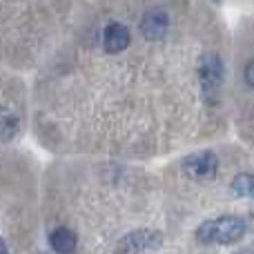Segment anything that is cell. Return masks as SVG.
Wrapping results in <instances>:
<instances>
[{
  "mask_svg": "<svg viewBox=\"0 0 254 254\" xmlns=\"http://www.w3.org/2000/svg\"><path fill=\"white\" fill-rule=\"evenodd\" d=\"M250 196L254 198V174H252V185H250Z\"/></svg>",
  "mask_w": 254,
  "mask_h": 254,
  "instance_id": "12",
  "label": "cell"
},
{
  "mask_svg": "<svg viewBox=\"0 0 254 254\" xmlns=\"http://www.w3.org/2000/svg\"><path fill=\"white\" fill-rule=\"evenodd\" d=\"M0 254H7V243L0 239Z\"/></svg>",
  "mask_w": 254,
  "mask_h": 254,
  "instance_id": "11",
  "label": "cell"
},
{
  "mask_svg": "<svg viewBox=\"0 0 254 254\" xmlns=\"http://www.w3.org/2000/svg\"><path fill=\"white\" fill-rule=\"evenodd\" d=\"M198 74H201V87L207 103H214L221 83H223V61L216 54H205L198 63Z\"/></svg>",
  "mask_w": 254,
  "mask_h": 254,
  "instance_id": "2",
  "label": "cell"
},
{
  "mask_svg": "<svg viewBox=\"0 0 254 254\" xmlns=\"http://www.w3.org/2000/svg\"><path fill=\"white\" fill-rule=\"evenodd\" d=\"M167 25H170V20H167V13L163 9H149L140 20V34L147 40H161L167 31Z\"/></svg>",
  "mask_w": 254,
  "mask_h": 254,
  "instance_id": "5",
  "label": "cell"
},
{
  "mask_svg": "<svg viewBox=\"0 0 254 254\" xmlns=\"http://www.w3.org/2000/svg\"><path fill=\"white\" fill-rule=\"evenodd\" d=\"M234 254H252V252H248V250H239V252H234Z\"/></svg>",
  "mask_w": 254,
  "mask_h": 254,
  "instance_id": "13",
  "label": "cell"
},
{
  "mask_svg": "<svg viewBox=\"0 0 254 254\" xmlns=\"http://www.w3.org/2000/svg\"><path fill=\"white\" fill-rule=\"evenodd\" d=\"M49 243H52L54 252L58 254H71L76 250V243H78V239H76V234L71 232V230L67 228H58L52 232V237H49Z\"/></svg>",
  "mask_w": 254,
  "mask_h": 254,
  "instance_id": "7",
  "label": "cell"
},
{
  "mask_svg": "<svg viewBox=\"0 0 254 254\" xmlns=\"http://www.w3.org/2000/svg\"><path fill=\"white\" fill-rule=\"evenodd\" d=\"M246 234V223L237 216H221L214 221H205L201 228L196 230V241L207 246V243H219V246H228Z\"/></svg>",
  "mask_w": 254,
  "mask_h": 254,
  "instance_id": "1",
  "label": "cell"
},
{
  "mask_svg": "<svg viewBox=\"0 0 254 254\" xmlns=\"http://www.w3.org/2000/svg\"><path fill=\"white\" fill-rule=\"evenodd\" d=\"M131 36H129V29L123 25V22H110L105 27V34H103V45L110 54H119L129 45Z\"/></svg>",
  "mask_w": 254,
  "mask_h": 254,
  "instance_id": "6",
  "label": "cell"
},
{
  "mask_svg": "<svg viewBox=\"0 0 254 254\" xmlns=\"http://www.w3.org/2000/svg\"><path fill=\"white\" fill-rule=\"evenodd\" d=\"M161 243H163L161 232H154V230H136V232L121 239L114 254H143L149 250H156Z\"/></svg>",
  "mask_w": 254,
  "mask_h": 254,
  "instance_id": "3",
  "label": "cell"
},
{
  "mask_svg": "<svg viewBox=\"0 0 254 254\" xmlns=\"http://www.w3.org/2000/svg\"><path fill=\"white\" fill-rule=\"evenodd\" d=\"M219 170V158L214 152H198L183 161V172L192 179H212Z\"/></svg>",
  "mask_w": 254,
  "mask_h": 254,
  "instance_id": "4",
  "label": "cell"
},
{
  "mask_svg": "<svg viewBox=\"0 0 254 254\" xmlns=\"http://www.w3.org/2000/svg\"><path fill=\"white\" fill-rule=\"evenodd\" d=\"M18 131V119L13 112L0 107V143H7L16 136Z\"/></svg>",
  "mask_w": 254,
  "mask_h": 254,
  "instance_id": "8",
  "label": "cell"
},
{
  "mask_svg": "<svg viewBox=\"0 0 254 254\" xmlns=\"http://www.w3.org/2000/svg\"><path fill=\"white\" fill-rule=\"evenodd\" d=\"M243 76H246V83H248V85H250V87L254 89V61H252L250 65L246 67V74H243Z\"/></svg>",
  "mask_w": 254,
  "mask_h": 254,
  "instance_id": "10",
  "label": "cell"
},
{
  "mask_svg": "<svg viewBox=\"0 0 254 254\" xmlns=\"http://www.w3.org/2000/svg\"><path fill=\"white\" fill-rule=\"evenodd\" d=\"M250 185H252V174H239L232 181V190L237 196H250Z\"/></svg>",
  "mask_w": 254,
  "mask_h": 254,
  "instance_id": "9",
  "label": "cell"
}]
</instances>
